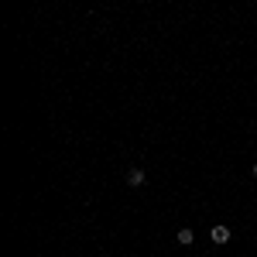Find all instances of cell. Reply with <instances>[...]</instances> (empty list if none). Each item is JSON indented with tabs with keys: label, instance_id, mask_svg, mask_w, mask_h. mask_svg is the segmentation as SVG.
<instances>
[{
	"label": "cell",
	"instance_id": "obj_1",
	"mask_svg": "<svg viewBox=\"0 0 257 257\" xmlns=\"http://www.w3.org/2000/svg\"><path fill=\"white\" fill-rule=\"evenodd\" d=\"M209 237H213V244H230V226H223V223H220V226H213V230H209Z\"/></svg>",
	"mask_w": 257,
	"mask_h": 257
},
{
	"label": "cell",
	"instance_id": "obj_2",
	"mask_svg": "<svg viewBox=\"0 0 257 257\" xmlns=\"http://www.w3.org/2000/svg\"><path fill=\"white\" fill-rule=\"evenodd\" d=\"M127 185L130 189H141V185H144V172H141V168H130L127 172Z\"/></svg>",
	"mask_w": 257,
	"mask_h": 257
},
{
	"label": "cell",
	"instance_id": "obj_3",
	"mask_svg": "<svg viewBox=\"0 0 257 257\" xmlns=\"http://www.w3.org/2000/svg\"><path fill=\"white\" fill-rule=\"evenodd\" d=\"M175 240H179V244H182V247H189V244H192L195 237H192V230H189V226H182V230H179V233H175Z\"/></svg>",
	"mask_w": 257,
	"mask_h": 257
},
{
	"label": "cell",
	"instance_id": "obj_4",
	"mask_svg": "<svg viewBox=\"0 0 257 257\" xmlns=\"http://www.w3.org/2000/svg\"><path fill=\"white\" fill-rule=\"evenodd\" d=\"M254 175H257V161H254Z\"/></svg>",
	"mask_w": 257,
	"mask_h": 257
}]
</instances>
